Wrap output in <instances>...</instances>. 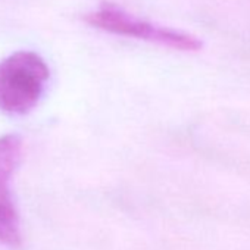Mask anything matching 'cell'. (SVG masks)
Instances as JSON below:
<instances>
[{"label":"cell","instance_id":"obj_1","mask_svg":"<svg viewBox=\"0 0 250 250\" xmlns=\"http://www.w3.org/2000/svg\"><path fill=\"white\" fill-rule=\"evenodd\" d=\"M50 77L46 61L36 52L18 50L0 61V110L27 115L40 102Z\"/></svg>","mask_w":250,"mask_h":250},{"label":"cell","instance_id":"obj_2","mask_svg":"<svg viewBox=\"0 0 250 250\" xmlns=\"http://www.w3.org/2000/svg\"><path fill=\"white\" fill-rule=\"evenodd\" d=\"M84 20L91 27L103 30L106 33L152 42L175 50L197 52L203 46V43L191 34L153 25L147 21L137 20L115 6H103L87 14Z\"/></svg>","mask_w":250,"mask_h":250},{"label":"cell","instance_id":"obj_3","mask_svg":"<svg viewBox=\"0 0 250 250\" xmlns=\"http://www.w3.org/2000/svg\"><path fill=\"white\" fill-rule=\"evenodd\" d=\"M22 158L18 134L0 137V244L18 249L22 244L21 219L12 194V180Z\"/></svg>","mask_w":250,"mask_h":250}]
</instances>
